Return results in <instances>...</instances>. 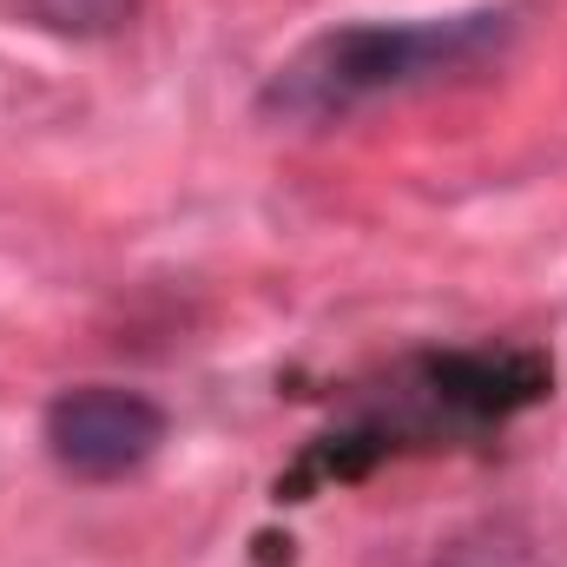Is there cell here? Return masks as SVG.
Listing matches in <instances>:
<instances>
[{
    "mask_svg": "<svg viewBox=\"0 0 567 567\" xmlns=\"http://www.w3.org/2000/svg\"><path fill=\"white\" fill-rule=\"evenodd\" d=\"M555 390V363L542 350H423L410 357L343 429L310 442V455L278 482V495L303 502L317 482H350L383 455L435 449L455 435L502 429Z\"/></svg>",
    "mask_w": 567,
    "mask_h": 567,
    "instance_id": "1",
    "label": "cell"
},
{
    "mask_svg": "<svg viewBox=\"0 0 567 567\" xmlns=\"http://www.w3.org/2000/svg\"><path fill=\"white\" fill-rule=\"evenodd\" d=\"M508 13L468 7V13H429V20H350L303 40L278 73L265 80L258 106L284 126H330L377 100L416 93L435 80L475 73L488 53H502Z\"/></svg>",
    "mask_w": 567,
    "mask_h": 567,
    "instance_id": "2",
    "label": "cell"
},
{
    "mask_svg": "<svg viewBox=\"0 0 567 567\" xmlns=\"http://www.w3.org/2000/svg\"><path fill=\"white\" fill-rule=\"evenodd\" d=\"M165 403H152L145 390L126 383H73L47 403L40 442L53 455L60 475L73 482H126L165 449Z\"/></svg>",
    "mask_w": 567,
    "mask_h": 567,
    "instance_id": "3",
    "label": "cell"
},
{
    "mask_svg": "<svg viewBox=\"0 0 567 567\" xmlns=\"http://www.w3.org/2000/svg\"><path fill=\"white\" fill-rule=\"evenodd\" d=\"M27 27L60 40H113L140 20V0H13Z\"/></svg>",
    "mask_w": 567,
    "mask_h": 567,
    "instance_id": "4",
    "label": "cell"
},
{
    "mask_svg": "<svg viewBox=\"0 0 567 567\" xmlns=\"http://www.w3.org/2000/svg\"><path fill=\"white\" fill-rule=\"evenodd\" d=\"M442 567H548V561H542L535 542H522L515 528H482V535L455 542Z\"/></svg>",
    "mask_w": 567,
    "mask_h": 567,
    "instance_id": "5",
    "label": "cell"
}]
</instances>
